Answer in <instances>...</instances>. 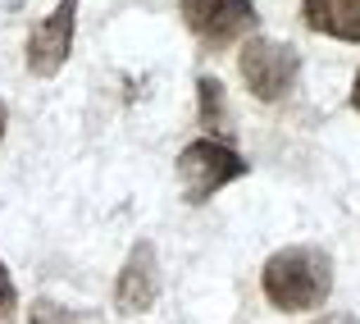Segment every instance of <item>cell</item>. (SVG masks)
Returning a JSON list of instances; mask_svg holds the SVG:
<instances>
[{
	"label": "cell",
	"instance_id": "cell-1",
	"mask_svg": "<svg viewBox=\"0 0 360 324\" xmlns=\"http://www.w3.org/2000/svg\"><path fill=\"white\" fill-rule=\"evenodd\" d=\"M264 301L274 311H319L333 297V256L324 247H283L260 270Z\"/></svg>",
	"mask_w": 360,
	"mask_h": 324
},
{
	"label": "cell",
	"instance_id": "cell-2",
	"mask_svg": "<svg viewBox=\"0 0 360 324\" xmlns=\"http://www.w3.org/2000/svg\"><path fill=\"white\" fill-rule=\"evenodd\" d=\"M246 174H251V165L219 137H196L178 151V183H183L187 206H205L214 192H224Z\"/></svg>",
	"mask_w": 360,
	"mask_h": 324
},
{
	"label": "cell",
	"instance_id": "cell-3",
	"mask_svg": "<svg viewBox=\"0 0 360 324\" xmlns=\"http://www.w3.org/2000/svg\"><path fill=\"white\" fill-rule=\"evenodd\" d=\"M238 73H242L246 92H251L255 101L274 106V101H283L292 87H297L301 55H297V46L274 42V37H246L242 55H238Z\"/></svg>",
	"mask_w": 360,
	"mask_h": 324
},
{
	"label": "cell",
	"instance_id": "cell-4",
	"mask_svg": "<svg viewBox=\"0 0 360 324\" xmlns=\"http://www.w3.org/2000/svg\"><path fill=\"white\" fill-rule=\"evenodd\" d=\"M183 23L210 51H229L255 27V0H183Z\"/></svg>",
	"mask_w": 360,
	"mask_h": 324
},
{
	"label": "cell",
	"instance_id": "cell-5",
	"mask_svg": "<svg viewBox=\"0 0 360 324\" xmlns=\"http://www.w3.org/2000/svg\"><path fill=\"white\" fill-rule=\"evenodd\" d=\"M73 32H78V0H60V5L27 32V73L55 78L73 55Z\"/></svg>",
	"mask_w": 360,
	"mask_h": 324
},
{
	"label": "cell",
	"instance_id": "cell-6",
	"mask_svg": "<svg viewBox=\"0 0 360 324\" xmlns=\"http://www.w3.org/2000/svg\"><path fill=\"white\" fill-rule=\"evenodd\" d=\"M160 297V261H155V247L150 242H137L128 251L119 270V283H115V311L119 316H141L150 311Z\"/></svg>",
	"mask_w": 360,
	"mask_h": 324
},
{
	"label": "cell",
	"instance_id": "cell-7",
	"mask_svg": "<svg viewBox=\"0 0 360 324\" xmlns=\"http://www.w3.org/2000/svg\"><path fill=\"white\" fill-rule=\"evenodd\" d=\"M301 18L310 32L360 46V0H301Z\"/></svg>",
	"mask_w": 360,
	"mask_h": 324
},
{
	"label": "cell",
	"instance_id": "cell-8",
	"mask_svg": "<svg viewBox=\"0 0 360 324\" xmlns=\"http://www.w3.org/2000/svg\"><path fill=\"white\" fill-rule=\"evenodd\" d=\"M196 96H201V123L210 128V137H214V132H229V128H233L219 82H214V78H201V82H196Z\"/></svg>",
	"mask_w": 360,
	"mask_h": 324
},
{
	"label": "cell",
	"instance_id": "cell-9",
	"mask_svg": "<svg viewBox=\"0 0 360 324\" xmlns=\"http://www.w3.org/2000/svg\"><path fill=\"white\" fill-rule=\"evenodd\" d=\"M27 320H32V324H78V316H73V311L55 306L51 297H37L32 311H27Z\"/></svg>",
	"mask_w": 360,
	"mask_h": 324
},
{
	"label": "cell",
	"instance_id": "cell-10",
	"mask_svg": "<svg viewBox=\"0 0 360 324\" xmlns=\"http://www.w3.org/2000/svg\"><path fill=\"white\" fill-rule=\"evenodd\" d=\"M14 320H18V288L9 279L5 261H0V324H14Z\"/></svg>",
	"mask_w": 360,
	"mask_h": 324
},
{
	"label": "cell",
	"instance_id": "cell-11",
	"mask_svg": "<svg viewBox=\"0 0 360 324\" xmlns=\"http://www.w3.org/2000/svg\"><path fill=\"white\" fill-rule=\"evenodd\" d=\"M315 324H360L356 316H347V311H328V316H319Z\"/></svg>",
	"mask_w": 360,
	"mask_h": 324
},
{
	"label": "cell",
	"instance_id": "cell-12",
	"mask_svg": "<svg viewBox=\"0 0 360 324\" xmlns=\"http://www.w3.org/2000/svg\"><path fill=\"white\" fill-rule=\"evenodd\" d=\"M352 110H360V73H356V82H352Z\"/></svg>",
	"mask_w": 360,
	"mask_h": 324
},
{
	"label": "cell",
	"instance_id": "cell-13",
	"mask_svg": "<svg viewBox=\"0 0 360 324\" xmlns=\"http://www.w3.org/2000/svg\"><path fill=\"white\" fill-rule=\"evenodd\" d=\"M5 123H9V110H5V101H0V137H5Z\"/></svg>",
	"mask_w": 360,
	"mask_h": 324
}]
</instances>
